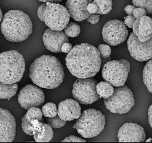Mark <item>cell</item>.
Returning <instances> with one entry per match:
<instances>
[{"label":"cell","instance_id":"4dcf8cb0","mask_svg":"<svg viewBox=\"0 0 152 143\" xmlns=\"http://www.w3.org/2000/svg\"><path fill=\"white\" fill-rule=\"evenodd\" d=\"M146 11L144 8L142 7H137L135 8L133 12V15L136 19L140 18L141 17L146 15Z\"/></svg>","mask_w":152,"mask_h":143},{"label":"cell","instance_id":"f546056e","mask_svg":"<svg viewBox=\"0 0 152 143\" xmlns=\"http://www.w3.org/2000/svg\"><path fill=\"white\" fill-rule=\"evenodd\" d=\"M100 56H102L103 58H107L110 56V55L112 53V50L111 48L109 45H105V44H102L98 46L97 48Z\"/></svg>","mask_w":152,"mask_h":143},{"label":"cell","instance_id":"d6986e66","mask_svg":"<svg viewBox=\"0 0 152 143\" xmlns=\"http://www.w3.org/2000/svg\"><path fill=\"white\" fill-rule=\"evenodd\" d=\"M18 89L17 83L10 84L0 82V99L9 100L16 94Z\"/></svg>","mask_w":152,"mask_h":143},{"label":"cell","instance_id":"cb8c5ba5","mask_svg":"<svg viewBox=\"0 0 152 143\" xmlns=\"http://www.w3.org/2000/svg\"><path fill=\"white\" fill-rule=\"evenodd\" d=\"M64 29V33L68 37H77L80 33V26L73 22L69 23Z\"/></svg>","mask_w":152,"mask_h":143},{"label":"cell","instance_id":"7402d4cb","mask_svg":"<svg viewBox=\"0 0 152 143\" xmlns=\"http://www.w3.org/2000/svg\"><path fill=\"white\" fill-rule=\"evenodd\" d=\"M152 60L150 59L146 63L142 72L143 82L149 92H152Z\"/></svg>","mask_w":152,"mask_h":143},{"label":"cell","instance_id":"e575fe53","mask_svg":"<svg viewBox=\"0 0 152 143\" xmlns=\"http://www.w3.org/2000/svg\"><path fill=\"white\" fill-rule=\"evenodd\" d=\"M46 7V4H43L41 5H40L38 9V11H37L38 16L39 20L42 22H44V14H45V11Z\"/></svg>","mask_w":152,"mask_h":143},{"label":"cell","instance_id":"ab89813d","mask_svg":"<svg viewBox=\"0 0 152 143\" xmlns=\"http://www.w3.org/2000/svg\"><path fill=\"white\" fill-rule=\"evenodd\" d=\"M41 2H53V3H58L61 2L62 0H39Z\"/></svg>","mask_w":152,"mask_h":143},{"label":"cell","instance_id":"e0dca14e","mask_svg":"<svg viewBox=\"0 0 152 143\" xmlns=\"http://www.w3.org/2000/svg\"><path fill=\"white\" fill-rule=\"evenodd\" d=\"M92 0H67L66 8L69 16L78 22L86 20L91 14L87 10L88 4Z\"/></svg>","mask_w":152,"mask_h":143},{"label":"cell","instance_id":"d4e9b609","mask_svg":"<svg viewBox=\"0 0 152 143\" xmlns=\"http://www.w3.org/2000/svg\"><path fill=\"white\" fill-rule=\"evenodd\" d=\"M41 111L43 116L46 117H53L57 115L58 108L55 103L48 102L43 106Z\"/></svg>","mask_w":152,"mask_h":143},{"label":"cell","instance_id":"5b68a950","mask_svg":"<svg viewBox=\"0 0 152 143\" xmlns=\"http://www.w3.org/2000/svg\"><path fill=\"white\" fill-rule=\"evenodd\" d=\"M77 119L73 128L85 139L97 136L104 130L105 118L104 114L99 110L86 109Z\"/></svg>","mask_w":152,"mask_h":143},{"label":"cell","instance_id":"9a60e30c","mask_svg":"<svg viewBox=\"0 0 152 143\" xmlns=\"http://www.w3.org/2000/svg\"><path fill=\"white\" fill-rule=\"evenodd\" d=\"M43 42L45 48L54 53H61V47L69 41V37L62 31L48 29L43 35Z\"/></svg>","mask_w":152,"mask_h":143},{"label":"cell","instance_id":"6da1fadb","mask_svg":"<svg viewBox=\"0 0 152 143\" xmlns=\"http://www.w3.org/2000/svg\"><path fill=\"white\" fill-rule=\"evenodd\" d=\"M101 56L96 47L88 43L76 45L66 57L69 73L77 78H91L99 72Z\"/></svg>","mask_w":152,"mask_h":143},{"label":"cell","instance_id":"1f68e13d","mask_svg":"<svg viewBox=\"0 0 152 143\" xmlns=\"http://www.w3.org/2000/svg\"><path fill=\"white\" fill-rule=\"evenodd\" d=\"M62 142H86V140L81 137L71 135L66 137L63 140Z\"/></svg>","mask_w":152,"mask_h":143},{"label":"cell","instance_id":"30bf717a","mask_svg":"<svg viewBox=\"0 0 152 143\" xmlns=\"http://www.w3.org/2000/svg\"><path fill=\"white\" fill-rule=\"evenodd\" d=\"M128 30L122 21L112 20L105 23L102 30L105 42L111 46H118L126 40Z\"/></svg>","mask_w":152,"mask_h":143},{"label":"cell","instance_id":"5bb4252c","mask_svg":"<svg viewBox=\"0 0 152 143\" xmlns=\"http://www.w3.org/2000/svg\"><path fill=\"white\" fill-rule=\"evenodd\" d=\"M118 137L119 142H144L146 134L144 128L140 125L126 123L119 128Z\"/></svg>","mask_w":152,"mask_h":143},{"label":"cell","instance_id":"74e56055","mask_svg":"<svg viewBox=\"0 0 152 143\" xmlns=\"http://www.w3.org/2000/svg\"><path fill=\"white\" fill-rule=\"evenodd\" d=\"M135 8H136V7H134V5H129L125 7L124 10L128 15H133V12L134 10L135 9Z\"/></svg>","mask_w":152,"mask_h":143},{"label":"cell","instance_id":"b9f144b4","mask_svg":"<svg viewBox=\"0 0 152 143\" xmlns=\"http://www.w3.org/2000/svg\"><path fill=\"white\" fill-rule=\"evenodd\" d=\"M152 140L151 138H149L147 140H146V142H152Z\"/></svg>","mask_w":152,"mask_h":143},{"label":"cell","instance_id":"3957f363","mask_svg":"<svg viewBox=\"0 0 152 143\" xmlns=\"http://www.w3.org/2000/svg\"><path fill=\"white\" fill-rule=\"evenodd\" d=\"M1 31L5 38L12 42L25 41L33 32V23L28 14L20 10H11L4 16Z\"/></svg>","mask_w":152,"mask_h":143},{"label":"cell","instance_id":"836d02e7","mask_svg":"<svg viewBox=\"0 0 152 143\" xmlns=\"http://www.w3.org/2000/svg\"><path fill=\"white\" fill-rule=\"evenodd\" d=\"M136 18L134 17L133 15H128L125 18V21L124 22L125 25L127 26L129 28H132L134 22L136 21Z\"/></svg>","mask_w":152,"mask_h":143},{"label":"cell","instance_id":"ffe728a7","mask_svg":"<svg viewBox=\"0 0 152 143\" xmlns=\"http://www.w3.org/2000/svg\"><path fill=\"white\" fill-rule=\"evenodd\" d=\"M45 129L43 131L39 134H34V137L35 141L37 142H49L54 136V132L52 127L46 123H43Z\"/></svg>","mask_w":152,"mask_h":143},{"label":"cell","instance_id":"8fae6325","mask_svg":"<svg viewBox=\"0 0 152 143\" xmlns=\"http://www.w3.org/2000/svg\"><path fill=\"white\" fill-rule=\"evenodd\" d=\"M18 101L24 109L38 107L45 102V95L38 86L27 84L20 90L18 95Z\"/></svg>","mask_w":152,"mask_h":143},{"label":"cell","instance_id":"7a4b0ae2","mask_svg":"<svg viewBox=\"0 0 152 143\" xmlns=\"http://www.w3.org/2000/svg\"><path fill=\"white\" fill-rule=\"evenodd\" d=\"M29 76L33 83L39 87L54 89L62 84L64 71L58 58L43 55L35 59L30 65Z\"/></svg>","mask_w":152,"mask_h":143},{"label":"cell","instance_id":"f1b7e54d","mask_svg":"<svg viewBox=\"0 0 152 143\" xmlns=\"http://www.w3.org/2000/svg\"><path fill=\"white\" fill-rule=\"evenodd\" d=\"M22 129L23 131L29 136H33V128L31 124L28 121L26 115H24L22 119Z\"/></svg>","mask_w":152,"mask_h":143},{"label":"cell","instance_id":"8d00e7d4","mask_svg":"<svg viewBox=\"0 0 152 143\" xmlns=\"http://www.w3.org/2000/svg\"><path fill=\"white\" fill-rule=\"evenodd\" d=\"M72 46L71 43L69 42H65L64 43L61 47V51L64 53H69L71 50L72 49Z\"/></svg>","mask_w":152,"mask_h":143},{"label":"cell","instance_id":"603a6c76","mask_svg":"<svg viewBox=\"0 0 152 143\" xmlns=\"http://www.w3.org/2000/svg\"><path fill=\"white\" fill-rule=\"evenodd\" d=\"M93 2L97 7V14H107L112 9V0H94Z\"/></svg>","mask_w":152,"mask_h":143},{"label":"cell","instance_id":"60d3db41","mask_svg":"<svg viewBox=\"0 0 152 143\" xmlns=\"http://www.w3.org/2000/svg\"><path fill=\"white\" fill-rule=\"evenodd\" d=\"M3 18V14H2V10L0 7V22L2 21V20Z\"/></svg>","mask_w":152,"mask_h":143},{"label":"cell","instance_id":"52a82bcc","mask_svg":"<svg viewBox=\"0 0 152 143\" xmlns=\"http://www.w3.org/2000/svg\"><path fill=\"white\" fill-rule=\"evenodd\" d=\"M130 68V63L125 59L108 62L102 69V76L115 87L123 86L127 81Z\"/></svg>","mask_w":152,"mask_h":143},{"label":"cell","instance_id":"d6a6232c","mask_svg":"<svg viewBox=\"0 0 152 143\" xmlns=\"http://www.w3.org/2000/svg\"><path fill=\"white\" fill-rule=\"evenodd\" d=\"M86 20L91 24L95 25L100 20V15L96 13L91 14Z\"/></svg>","mask_w":152,"mask_h":143},{"label":"cell","instance_id":"484cf974","mask_svg":"<svg viewBox=\"0 0 152 143\" xmlns=\"http://www.w3.org/2000/svg\"><path fill=\"white\" fill-rule=\"evenodd\" d=\"M28 110L25 115L29 123H31V122L35 119H37L41 122L43 116L41 109H39L38 107H31Z\"/></svg>","mask_w":152,"mask_h":143},{"label":"cell","instance_id":"277c9868","mask_svg":"<svg viewBox=\"0 0 152 143\" xmlns=\"http://www.w3.org/2000/svg\"><path fill=\"white\" fill-rule=\"evenodd\" d=\"M25 71V59L17 51L0 53V82L10 84L20 82Z\"/></svg>","mask_w":152,"mask_h":143},{"label":"cell","instance_id":"d590c367","mask_svg":"<svg viewBox=\"0 0 152 143\" xmlns=\"http://www.w3.org/2000/svg\"><path fill=\"white\" fill-rule=\"evenodd\" d=\"M87 10L88 12L91 14L96 13L97 11V7L95 3H94L93 2H91L88 4L87 7Z\"/></svg>","mask_w":152,"mask_h":143},{"label":"cell","instance_id":"44dd1931","mask_svg":"<svg viewBox=\"0 0 152 143\" xmlns=\"http://www.w3.org/2000/svg\"><path fill=\"white\" fill-rule=\"evenodd\" d=\"M96 92L97 94L103 98H107L111 96L114 91L113 86L110 83L106 82H99L96 84Z\"/></svg>","mask_w":152,"mask_h":143},{"label":"cell","instance_id":"ba28073f","mask_svg":"<svg viewBox=\"0 0 152 143\" xmlns=\"http://www.w3.org/2000/svg\"><path fill=\"white\" fill-rule=\"evenodd\" d=\"M44 22L50 29L62 31L69 23V13L62 5L58 3L46 2Z\"/></svg>","mask_w":152,"mask_h":143},{"label":"cell","instance_id":"7c38bea8","mask_svg":"<svg viewBox=\"0 0 152 143\" xmlns=\"http://www.w3.org/2000/svg\"><path fill=\"white\" fill-rule=\"evenodd\" d=\"M127 47L132 57L137 61H148L152 59V38L145 42H141L132 32L127 41Z\"/></svg>","mask_w":152,"mask_h":143},{"label":"cell","instance_id":"2e32d148","mask_svg":"<svg viewBox=\"0 0 152 143\" xmlns=\"http://www.w3.org/2000/svg\"><path fill=\"white\" fill-rule=\"evenodd\" d=\"M81 114V107L76 100L67 99L59 103L57 115L64 121H72L79 118Z\"/></svg>","mask_w":152,"mask_h":143},{"label":"cell","instance_id":"8992f818","mask_svg":"<svg viewBox=\"0 0 152 143\" xmlns=\"http://www.w3.org/2000/svg\"><path fill=\"white\" fill-rule=\"evenodd\" d=\"M104 103L106 109L112 113L123 115L132 109L135 101L131 89L124 84L114 89L111 96L104 98Z\"/></svg>","mask_w":152,"mask_h":143},{"label":"cell","instance_id":"4fadbf2b","mask_svg":"<svg viewBox=\"0 0 152 143\" xmlns=\"http://www.w3.org/2000/svg\"><path fill=\"white\" fill-rule=\"evenodd\" d=\"M16 133V122L7 109L0 108V142H12Z\"/></svg>","mask_w":152,"mask_h":143},{"label":"cell","instance_id":"9c48e42d","mask_svg":"<svg viewBox=\"0 0 152 143\" xmlns=\"http://www.w3.org/2000/svg\"><path fill=\"white\" fill-rule=\"evenodd\" d=\"M96 80L78 78L72 85V94L77 102L89 105L97 101L100 96L96 92Z\"/></svg>","mask_w":152,"mask_h":143},{"label":"cell","instance_id":"ac0fdd59","mask_svg":"<svg viewBox=\"0 0 152 143\" xmlns=\"http://www.w3.org/2000/svg\"><path fill=\"white\" fill-rule=\"evenodd\" d=\"M152 18L147 15L139 18L138 33L136 36L138 40L145 42L152 38Z\"/></svg>","mask_w":152,"mask_h":143},{"label":"cell","instance_id":"f35d334b","mask_svg":"<svg viewBox=\"0 0 152 143\" xmlns=\"http://www.w3.org/2000/svg\"><path fill=\"white\" fill-rule=\"evenodd\" d=\"M152 105L150 106L149 108V110H148V119H149V125L151 126V127H152Z\"/></svg>","mask_w":152,"mask_h":143},{"label":"cell","instance_id":"83f0119b","mask_svg":"<svg viewBox=\"0 0 152 143\" xmlns=\"http://www.w3.org/2000/svg\"><path fill=\"white\" fill-rule=\"evenodd\" d=\"M47 122L53 128H60L64 127L66 124V121L61 119L58 116L53 117H48Z\"/></svg>","mask_w":152,"mask_h":143},{"label":"cell","instance_id":"4316f807","mask_svg":"<svg viewBox=\"0 0 152 143\" xmlns=\"http://www.w3.org/2000/svg\"><path fill=\"white\" fill-rule=\"evenodd\" d=\"M152 0H132L134 7L144 8L148 13H152Z\"/></svg>","mask_w":152,"mask_h":143}]
</instances>
